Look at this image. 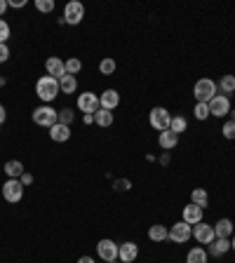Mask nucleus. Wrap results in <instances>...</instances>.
Segmentation results:
<instances>
[{"label":"nucleus","instance_id":"f257e3e1","mask_svg":"<svg viewBox=\"0 0 235 263\" xmlns=\"http://www.w3.org/2000/svg\"><path fill=\"white\" fill-rule=\"evenodd\" d=\"M59 80L57 78H52V75H42L40 80L35 82V94L40 97V101H45V104H50V101H54L59 94Z\"/></svg>","mask_w":235,"mask_h":263},{"label":"nucleus","instance_id":"f03ea898","mask_svg":"<svg viewBox=\"0 0 235 263\" xmlns=\"http://www.w3.org/2000/svg\"><path fill=\"white\" fill-rule=\"evenodd\" d=\"M217 82L210 80V78H200V80L193 85V97L198 99V104H210L212 99L217 97Z\"/></svg>","mask_w":235,"mask_h":263},{"label":"nucleus","instance_id":"7ed1b4c3","mask_svg":"<svg viewBox=\"0 0 235 263\" xmlns=\"http://www.w3.org/2000/svg\"><path fill=\"white\" fill-rule=\"evenodd\" d=\"M33 123L50 130V127H54V125L59 123V111H54L50 104H45V106H38L33 111Z\"/></svg>","mask_w":235,"mask_h":263},{"label":"nucleus","instance_id":"20e7f679","mask_svg":"<svg viewBox=\"0 0 235 263\" xmlns=\"http://www.w3.org/2000/svg\"><path fill=\"white\" fill-rule=\"evenodd\" d=\"M148 123H151L153 130L158 132H165L169 130V123H172V115H169V111L165 106H155L151 111V115H148Z\"/></svg>","mask_w":235,"mask_h":263},{"label":"nucleus","instance_id":"39448f33","mask_svg":"<svg viewBox=\"0 0 235 263\" xmlns=\"http://www.w3.org/2000/svg\"><path fill=\"white\" fill-rule=\"evenodd\" d=\"M85 19V5L83 2H78V0H71V2H66V7H64V21L71 26L80 24Z\"/></svg>","mask_w":235,"mask_h":263},{"label":"nucleus","instance_id":"423d86ee","mask_svg":"<svg viewBox=\"0 0 235 263\" xmlns=\"http://www.w3.org/2000/svg\"><path fill=\"white\" fill-rule=\"evenodd\" d=\"M2 197L12 202V205H17L19 200L24 197V186H21V181L19 179H9L2 183Z\"/></svg>","mask_w":235,"mask_h":263},{"label":"nucleus","instance_id":"0eeeda50","mask_svg":"<svg viewBox=\"0 0 235 263\" xmlns=\"http://www.w3.org/2000/svg\"><path fill=\"white\" fill-rule=\"evenodd\" d=\"M191 238H193V226H188L186 221H179V223H174V226L169 228V240L176 242V245L188 242Z\"/></svg>","mask_w":235,"mask_h":263},{"label":"nucleus","instance_id":"6e6552de","mask_svg":"<svg viewBox=\"0 0 235 263\" xmlns=\"http://www.w3.org/2000/svg\"><path fill=\"white\" fill-rule=\"evenodd\" d=\"M207 106H210V115H214V118H224V115L231 113V99H228L226 94H217Z\"/></svg>","mask_w":235,"mask_h":263},{"label":"nucleus","instance_id":"1a4fd4ad","mask_svg":"<svg viewBox=\"0 0 235 263\" xmlns=\"http://www.w3.org/2000/svg\"><path fill=\"white\" fill-rule=\"evenodd\" d=\"M193 238L200 242V245H212L214 242V226L212 223H205V221H200V223H195L193 226Z\"/></svg>","mask_w":235,"mask_h":263},{"label":"nucleus","instance_id":"9d476101","mask_svg":"<svg viewBox=\"0 0 235 263\" xmlns=\"http://www.w3.org/2000/svg\"><path fill=\"white\" fill-rule=\"evenodd\" d=\"M78 108H80V113H97L99 111V97L94 92H83L78 97Z\"/></svg>","mask_w":235,"mask_h":263},{"label":"nucleus","instance_id":"9b49d317","mask_svg":"<svg viewBox=\"0 0 235 263\" xmlns=\"http://www.w3.org/2000/svg\"><path fill=\"white\" fill-rule=\"evenodd\" d=\"M97 252H99V256L104 259V261H118V245L113 242V240H99V245H97Z\"/></svg>","mask_w":235,"mask_h":263},{"label":"nucleus","instance_id":"f8f14e48","mask_svg":"<svg viewBox=\"0 0 235 263\" xmlns=\"http://www.w3.org/2000/svg\"><path fill=\"white\" fill-rule=\"evenodd\" d=\"M136 256H139L136 242H122V245L118 247V259H120V263H134Z\"/></svg>","mask_w":235,"mask_h":263},{"label":"nucleus","instance_id":"ddd939ff","mask_svg":"<svg viewBox=\"0 0 235 263\" xmlns=\"http://www.w3.org/2000/svg\"><path fill=\"white\" fill-rule=\"evenodd\" d=\"M45 68H47V75L57 78V80H61V78L66 75V64H64L59 57H50V59H47V61H45Z\"/></svg>","mask_w":235,"mask_h":263},{"label":"nucleus","instance_id":"4468645a","mask_svg":"<svg viewBox=\"0 0 235 263\" xmlns=\"http://www.w3.org/2000/svg\"><path fill=\"white\" fill-rule=\"evenodd\" d=\"M202 214H205V209L198 205H186L184 207V221L188 223V226H195V223H200L202 221Z\"/></svg>","mask_w":235,"mask_h":263},{"label":"nucleus","instance_id":"2eb2a0df","mask_svg":"<svg viewBox=\"0 0 235 263\" xmlns=\"http://www.w3.org/2000/svg\"><path fill=\"white\" fill-rule=\"evenodd\" d=\"M118 104H120V94H118V90H106L99 97V108L113 111V108H118Z\"/></svg>","mask_w":235,"mask_h":263},{"label":"nucleus","instance_id":"dca6fc26","mask_svg":"<svg viewBox=\"0 0 235 263\" xmlns=\"http://www.w3.org/2000/svg\"><path fill=\"white\" fill-rule=\"evenodd\" d=\"M50 136H52V141H57V143H64V141L71 139V127H68V125L57 123L54 127H50Z\"/></svg>","mask_w":235,"mask_h":263},{"label":"nucleus","instance_id":"f3484780","mask_svg":"<svg viewBox=\"0 0 235 263\" xmlns=\"http://www.w3.org/2000/svg\"><path fill=\"white\" fill-rule=\"evenodd\" d=\"M233 221L231 219H219L217 223H214V235L217 238H226V240H231V235H233Z\"/></svg>","mask_w":235,"mask_h":263},{"label":"nucleus","instance_id":"a211bd4d","mask_svg":"<svg viewBox=\"0 0 235 263\" xmlns=\"http://www.w3.org/2000/svg\"><path fill=\"white\" fill-rule=\"evenodd\" d=\"M210 247V254L214 256V259H219V256H224L231 249V240H226V238H214V242L212 245H207Z\"/></svg>","mask_w":235,"mask_h":263},{"label":"nucleus","instance_id":"6ab92c4d","mask_svg":"<svg viewBox=\"0 0 235 263\" xmlns=\"http://www.w3.org/2000/svg\"><path fill=\"white\" fill-rule=\"evenodd\" d=\"M158 143H160V148H165V150H174V148H176V143H179V136H176L174 132L165 130V132H160Z\"/></svg>","mask_w":235,"mask_h":263},{"label":"nucleus","instance_id":"aec40b11","mask_svg":"<svg viewBox=\"0 0 235 263\" xmlns=\"http://www.w3.org/2000/svg\"><path fill=\"white\" fill-rule=\"evenodd\" d=\"M59 90H61V94H73V92L78 90V80L76 75H64L61 80H59Z\"/></svg>","mask_w":235,"mask_h":263},{"label":"nucleus","instance_id":"412c9836","mask_svg":"<svg viewBox=\"0 0 235 263\" xmlns=\"http://www.w3.org/2000/svg\"><path fill=\"white\" fill-rule=\"evenodd\" d=\"M148 238H151L153 242H165V240H169V230L165 228V226L155 223V226L148 228Z\"/></svg>","mask_w":235,"mask_h":263},{"label":"nucleus","instance_id":"4be33fe9","mask_svg":"<svg viewBox=\"0 0 235 263\" xmlns=\"http://www.w3.org/2000/svg\"><path fill=\"white\" fill-rule=\"evenodd\" d=\"M5 174H7L9 179H19L24 174V164L19 162V160H7L5 162Z\"/></svg>","mask_w":235,"mask_h":263},{"label":"nucleus","instance_id":"5701e85b","mask_svg":"<svg viewBox=\"0 0 235 263\" xmlns=\"http://www.w3.org/2000/svg\"><path fill=\"white\" fill-rule=\"evenodd\" d=\"M94 123L99 125V127H111V125H113V113L106 111V108H99V111L94 113Z\"/></svg>","mask_w":235,"mask_h":263},{"label":"nucleus","instance_id":"b1692460","mask_svg":"<svg viewBox=\"0 0 235 263\" xmlns=\"http://www.w3.org/2000/svg\"><path fill=\"white\" fill-rule=\"evenodd\" d=\"M191 202L205 209V207L210 205V195H207V190H205V188H195L193 193H191Z\"/></svg>","mask_w":235,"mask_h":263},{"label":"nucleus","instance_id":"393cba45","mask_svg":"<svg viewBox=\"0 0 235 263\" xmlns=\"http://www.w3.org/2000/svg\"><path fill=\"white\" fill-rule=\"evenodd\" d=\"M207 252L202 249V247H195V249H191L188 252V256H186V263H207Z\"/></svg>","mask_w":235,"mask_h":263},{"label":"nucleus","instance_id":"a878e982","mask_svg":"<svg viewBox=\"0 0 235 263\" xmlns=\"http://www.w3.org/2000/svg\"><path fill=\"white\" fill-rule=\"evenodd\" d=\"M186 127H188V120H186L184 115H174L172 123H169V132H174L176 136H179L181 132H186Z\"/></svg>","mask_w":235,"mask_h":263},{"label":"nucleus","instance_id":"bb28decb","mask_svg":"<svg viewBox=\"0 0 235 263\" xmlns=\"http://www.w3.org/2000/svg\"><path fill=\"white\" fill-rule=\"evenodd\" d=\"M116 68H118L116 59L106 57V59H101V61H99V71H101L104 75H113V73H116Z\"/></svg>","mask_w":235,"mask_h":263},{"label":"nucleus","instance_id":"cd10ccee","mask_svg":"<svg viewBox=\"0 0 235 263\" xmlns=\"http://www.w3.org/2000/svg\"><path fill=\"white\" fill-rule=\"evenodd\" d=\"M217 87H221L224 94H233V92H235V75H224Z\"/></svg>","mask_w":235,"mask_h":263},{"label":"nucleus","instance_id":"c85d7f7f","mask_svg":"<svg viewBox=\"0 0 235 263\" xmlns=\"http://www.w3.org/2000/svg\"><path fill=\"white\" fill-rule=\"evenodd\" d=\"M64 64H66V73L68 75H78V73H80V68H83V61H80V59H76V57L66 59Z\"/></svg>","mask_w":235,"mask_h":263},{"label":"nucleus","instance_id":"c756f323","mask_svg":"<svg viewBox=\"0 0 235 263\" xmlns=\"http://www.w3.org/2000/svg\"><path fill=\"white\" fill-rule=\"evenodd\" d=\"M73 118H76V113H73L71 108H61V111H59V123L61 125H68V127H71Z\"/></svg>","mask_w":235,"mask_h":263},{"label":"nucleus","instance_id":"7c9ffc66","mask_svg":"<svg viewBox=\"0 0 235 263\" xmlns=\"http://www.w3.org/2000/svg\"><path fill=\"white\" fill-rule=\"evenodd\" d=\"M113 188H116L118 193H127V190L132 188V181L129 179H116L113 181Z\"/></svg>","mask_w":235,"mask_h":263},{"label":"nucleus","instance_id":"2f4dec72","mask_svg":"<svg viewBox=\"0 0 235 263\" xmlns=\"http://www.w3.org/2000/svg\"><path fill=\"white\" fill-rule=\"evenodd\" d=\"M35 9L47 14V12H52V9H54V0H35Z\"/></svg>","mask_w":235,"mask_h":263},{"label":"nucleus","instance_id":"473e14b6","mask_svg":"<svg viewBox=\"0 0 235 263\" xmlns=\"http://www.w3.org/2000/svg\"><path fill=\"white\" fill-rule=\"evenodd\" d=\"M193 113L198 120H207V118H210V106H207V104H198Z\"/></svg>","mask_w":235,"mask_h":263},{"label":"nucleus","instance_id":"72a5a7b5","mask_svg":"<svg viewBox=\"0 0 235 263\" xmlns=\"http://www.w3.org/2000/svg\"><path fill=\"white\" fill-rule=\"evenodd\" d=\"M7 38H9V24L5 19H0V45H7Z\"/></svg>","mask_w":235,"mask_h":263},{"label":"nucleus","instance_id":"f704fd0d","mask_svg":"<svg viewBox=\"0 0 235 263\" xmlns=\"http://www.w3.org/2000/svg\"><path fill=\"white\" fill-rule=\"evenodd\" d=\"M221 132H224V136H226V139H235V123H233V120H228Z\"/></svg>","mask_w":235,"mask_h":263},{"label":"nucleus","instance_id":"c9c22d12","mask_svg":"<svg viewBox=\"0 0 235 263\" xmlns=\"http://www.w3.org/2000/svg\"><path fill=\"white\" fill-rule=\"evenodd\" d=\"M9 59V47L7 45H0V64H5Z\"/></svg>","mask_w":235,"mask_h":263},{"label":"nucleus","instance_id":"e433bc0d","mask_svg":"<svg viewBox=\"0 0 235 263\" xmlns=\"http://www.w3.org/2000/svg\"><path fill=\"white\" fill-rule=\"evenodd\" d=\"M19 181H21V186H31V183H33V174L24 172L21 176H19Z\"/></svg>","mask_w":235,"mask_h":263},{"label":"nucleus","instance_id":"4c0bfd02","mask_svg":"<svg viewBox=\"0 0 235 263\" xmlns=\"http://www.w3.org/2000/svg\"><path fill=\"white\" fill-rule=\"evenodd\" d=\"M24 5H26V0H9V7H14V9L24 7Z\"/></svg>","mask_w":235,"mask_h":263},{"label":"nucleus","instance_id":"58836bf2","mask_svg":"<svg viewBox=\"0 0 235 263\" xmlns=\"http://www.w3.org/2000/svg\"><path fill=\"white\" fill-rule=\"evenodd\" d=\"M7 7H9V2H7V0H0V16L5 14V12H7Z\"/></svg>","mask_w":235,"mask_h":263},{"label":"nucleus","instance_id":"ea45409f","mask_svg":"<svg viewBox=\"0 0 235 263\" xmlns=\"http://www.w3.org/2000/svg\"><path fill=\"white\" fill-rule=\"evenodd\" d=\"M5 120H7V111H5V106L0 104V125L5 123Z\"/></svg>","mask_w":235,"mask_h":263},{"label":"nucleus","instance_id":"a19ab883","mask_svg":"<svg viewBox=\"0 0 235 263\" xmlns=\"http://www.w3.org/2000/svg\"><path fill=\"white\" fill-rule=\"evenodd\" d=\"M83 120H85V125H92L94 123V113H85Z\"/></svg>","mask_w":235,"mask_h":263},{"label":"nucleus","instance_id":"79ce46f5","mask_svg":"<svg viewBox=\"0 0 235 263\" xmlns=\"http://www.w3.org/2000/svg\"><path fill=\"white\" fill-rule=\"evenodd\" d=\"M78 263H94V259H92V256H80Z\"/></svg>","mask_w":235,"mask_h":263},{"label":"nucleus","instance_id":"37998d69","mask_svg":"<svg viewBox=\"0 0 235 263\" xmlns=\"http://www.w3.org/2000/svg\"><path fill=\"white\" fill-rule=\"evenodd\" d=\"M160 164H169V150H165V155L160 157Z\"/></svg>","mask_w":235,"mask_h":263},{"label":"nucleus","instance_id":"c03bdc74","mask_svg":"<svg viewBox=\"0 0 235 263\" xmlns=\"http://www.w3.org/2000/svg\"><path fill=\"white\" fill-rule=\"evenodd\" d=\"M5 85H7V80H5V78H0V87H5Z\"/></svg>","mask_w":235,"mask_h":263},{"label":"nucleus","instance_id":"a18cd8bd","mask_svg":"<svg viewBox=\"0 0 235 263\" xmlns=\"http://www.w3.org/2000/svg\"><path fill=\"white\" fill-rule=\"evenodd\" d=\"M231 249L235 252V235H233V240H231Z\"/></svg>","mask_w":235,"mask_h":263},{"label":"nucleus","instance_id":"49530a36","mask_svg":"<svg viewBox=\"0 0 235 263\" xmlns=\"http://www.w3.org/2000/svg\"><path fill=\"white\" fill-rule=\"evenodd\" d=\"M231 120H233V123H235V108H233V111H231Z\"/></svg>","mask_w":235,"mask_h":263},{"label":"nucleus","instance_id":"de8ad7c7","mask_svg":"<svg viewBox=\"0 0 235 263\" xmlns=\"http://www.w3.org/2000/svg\"><path fill=\"white\" fill-rule=\"evenodd\" d=\"M109 263H118V261H109Z\"/></svg>","mask_w":235,"mask_h":263}]
</instances>
